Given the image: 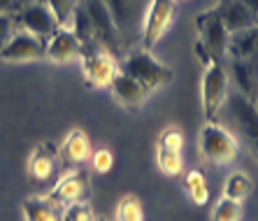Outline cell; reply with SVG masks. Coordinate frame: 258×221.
I'll use <instances>...</instances> for the list:
<instances>
[{
  "label": "cell",
  "instance_id": "1",
  "mask_svg": "<svg viewBox=\"0 0 258 221\" xmlns=\"http://www.w3.org/2000/svg\"><path fill=\"white\" fill-rule=\"evenodd\" d=\"M119 72H123V75L133 77L135 82H140L149 93H154L158 89H165L172 82V68L161 63L156 56L151 54V49L131 51L119 63Z\"/></svg>",
  "mask_w": 258,
  "mask_h": 221
},
{
  "label": "cell",
  "instance_id": "2",
  "mask_svg": "<svg viewBox=\"0 0 258 221\" xmlns=\"http://www.w3.org/2000/svg\"><path fill=\"white\" fill-rule=\"evenodd\" d=\"M198 149L203 161L212 163V165H228L237 158V140L228 128H223L214 121H207L200 128Z\"/></svg>",
  "mask_w": 258,
  "mask_h": 221
},
{
  "label": "cell",
  "instance_id": "3",
  "mask_svg": "<svg viewBox=\"0 0 258 221\" xmlns=\"http://www.w3.org/2000/svg\"><path fill=\"white\" fill-rule=\"evenodd\" d=\"M200 96H203V112L207 121H212L228 100V75L221 61H212L203 70V82H200Z\"/></svg>",
  "mask_w": 258,
  "mask_h": 221
},
{
  "label": "cell",
  "instance_id": "4",
  "mask_svg": "<svg viewBox=\"0 0 258 221\" xmlns=\"http://www.w3.org/2000/svg\"><path fill=\"white\" fill-rule=\"evenodd\" d=\"M84 10L89 12L91 24H93L96 44L100 49H105L107 54L116 56L121 51V44H123V42H121L119 30H116L112 17H109L105 0H86V3H84Z\"/></svg>",
  "mask_w": 258,
  "mask_h": 221
},
{
  "label": "cell",
  "instance_id": "5",
  "mask_svg": "<svg viewBox=\"0 0 258 221\" xmlns=\"http://www.w3.org/2000/svg\"><path fill=\"white\" fill-rule=\"evenodd\" d=\"M149 0H105L107 12L114 21L121 42L131 40L135 33H142V21Z\"/></svg>",
  "mask_w": 258,
  "mask_h": 221
},
{
  "label": "cell",
  "instance_id": "6",
  "mask_svg": "<svg viewBox=\"0 0 258 221\" xmlns=\"http://www.w3.org/2000/svg\"><path fill=\"white\" fill-rule=\"evenodd\" d=\"M174 3L177 0H149L147 3V12H144V21H142L144 49L156 47L161 37L168 33L174 19Z\"/></svg>",
  "mask_w": 258,
  "mask_h": 221
},
{
  "label": "cell",
  "instance_id": "7",
  "mask_svg": "<svg viewBox=\"0 0 258 221\" xmlns=\"http://www.w3.org/2000/svg\"><path fill=\"white\" fill-rule=\"evenodd\" d=\"M79 61H82V70H84L86 82L93 89H109L114 75L119 72L116 56L107 54L105 49H86V51H82Z\"/></svg>",
  "mask_w": 258,
  "mask_h": 221
},
{
  "label": "cell",
  "instance_id": "8",
  "mask_svg": "<svg viewBox=\"0 0 258 221\" xmlns=\"http://www.w3.org/2000/svg\"><path fill=\"white\" fill-rule=\"evenodd\" d=\"M196 28H198L200 42L210 49L214 59L221 61L226 56V49H228V30L223 26L221 12H219V5L207 10V12H200L196 17Z\"/></svg>",
  "mask_w": 258,
  "mask_h": 221
},
{
  "label": "cell",
  "instance_id": "9",
  "mask_svg": "<svg viewBox=\"0 0 258 221\" xmlns=\"http://www.w3.org/2000/svg\"><path fill=\"white\" fill-rule=\"evenodd\" d=\"M0 59L7 63H28V61L47 59V40L19 28L12 40L5 44V49L0 51Z\"/></svg>",
  "mask_w": 258,
  "mask_h": 221
},
{
  "label": "cell",
  "instance_id": "10",
  "mask_svg": "<svg viewBox=\"0 0 258 221\" xmlns=\"http://www.w3.org/2000/svg\"><path fill=\"white\" fill-rule=\"evenodd\" d=\"M17 21H19V28L28 30L33 35L42 37V40H49L60 28L56 17L51 14V10L44 3H33V5L24 7L21 14L17 17Z\"/></svg>",
  "mask_w": 258,
  "mask_h": 221
},
{
  "label": "cell",
  "instance_id": "11",
  "mask_svg": "<svg viewBox=\"0 0 258 221\" xmlns=\"http://www.w3.org/2000/svg\"><path fill=\"white\" fill-rule=\"evenodd\" d=\"M228 107H230V117H233L235 126L240 135L244 138L246 144H251L258 138V107L256 102L244 98L242 93H233L228 96Z\"/></svg>",
  "mask_w": 258,
  "mask_h": 221
},
{
  "label": "cell",
  "instance_id": "12",
  "mask_svg": "<svg viewBox=\"0 0 258 221\" xmlns=\"http://www.w3.org/2000/svg\"><path fill=\"white\" fill-rule=\"evenodd\" d=\"M109 91H112V96H114V100L119 102L121 107L131 109V112L140 109L144 102H147V98L151 96L142 84L135 82V79L128 77V75H123V72H116L114 75L112 84H109Z\"/></svg>",
  "mask_w": 258,
  "mask_h": 221
},
{
  "label": "cell",
  "instance_id": "13",
  "mask_svg": "<svg viewBox=\"0 0 258 221\" xmlns=\"http://www.w3.org/2000/svg\"><path fill=\"white\" fill-rule=\"evenodd\" d=\"M82 56V44L68 26H60L47 40V59L54 63H70Z\"/></svg>",
  "mask_w": 258,
  "mask_h": 221
},
{
  "label": "cell",
  "instance_id": "14",
  "mask_svg": "<svg viewBox=\"0 0 258 221\" xmlns=\"http://www.w3.org/2000/svg\"><path fill=\"white\" fill-rule=\"evenodd\" d=\"M219 12H221L223 26L228 30V35L256 26V14H253L242 0H221V3H219Z\"/></svg>",
  "mask_w": 258,
  "mask_h": 221
},
{
  "label": "cell",
  "instance_id": "15",
  "mask_svg": "<svg viewBox=\"0 0 258 221\" xmlns=\"http://www.w3.org/2000/svg\"><path fill=\"white\" fill-rule=\"evenodd\" d=\"M86 193V175L82 170H70L68 175H63L58 180V184L51 189L49 198L56 205H68L75 200H82V196Z\"/></svg>",
  "mask_w": 258,
  "mask_h": 221
},
{
  "label": "cell",
  "instance_id": "16",
  "mask_svg": "<svg viewBox=\"0 0 258 221\" xmlns=\"http://www.w3.org/2000/svg\"><path fill=\"white\" fill-rule=\"evenodd\" d=\"M58 149L54 144H37L28 158V175L33 182H47L56 170Z\"/></svg>",
  "mask_w": 258,
  "mask_h": 221
},
{
  "label": "cell",
  "instance_id": "17",
  "mask_svg": "<svg viewBox=\"0 0 258 221\" xmlns=\"http://www.w3.org/2000/svg\"><path fill=\"white\" fill-rule=\"evenodd\" d=\"M91 154H93V149H91L89 135L84 131H79V128L68 133V138L58 147V158H63L70 165H79V163L89 161Z\"/></svg>",
  "mask_w": 258,
  "mask_h": 221
},
{
  "label": "cell",
  "instance_id": "18",
  "mask_svg": "<svg viewBox=\"0 0 258 221\" xmlns=\"http://www.w3.org/2000/svg\"><path fill=\"white\" fill-rule=\"evenodd\" d=\"M226 54L237 61H249L258 54V26H251L240 33H230Z\"/></svg>",
  "mask_w": 258,
  "mask_h": 221
},
{
  "label": "cell",
  "instance_id": "19",
  "mask_svg": "<svg viewBox=\"0 0 258 221\" xmlns=\"http://www.w3.org/2000/svg\"><path fill=\"white\" fill-rule=\"evenodd\" d=\"M26 221H58V205L49 196H30L24 200Z\"/></svg>",
  "mask_w": 258,
  "mask_h": 221
},
{
  "label": "cell",
  "instance_id": "20",
  "mask_svg": "<svg viewBox=\"0 0 258 221\" xmlns=\"http://www.w3.org/2000/svg\"><path fill=\"white\" fill-rule=\"evenodd\" d=\"M233 75H235V82L240 86V93L249 100H256V93H258V75L253 70L251 61H237L233 59Z\"/></svg>",
  "mask_w": 258,
  "mask_h": 221
},
{
  "label": "cell",
  "instance_id": "21",
  "mask_svg": "<svg viewBox=\"0 0 258 221\" xmlns=\"http://www.w3.org/2000/svg\"><path fill=\"white\" fill-rule=\"evenodd\" d=\"M253 191V182L251 177L246 173H230L228 177H226V182H223V196L226 198H233V200H246V198L251 196Z\"/></svg>",
  "mask_w": 258,
  "mask_h": 221
},
{
  "label": "cell",
  "instance_id": "22",
  "mask_svg": "<svg viewBox=\"0 0 258 221\" xmlns=\"http://www.w3.org/2000/svg\"><path fill=\"white\" fill-rule=\"evenodd\" d=\"M184 186H186V193L193 200V205H207L210 189H207V180L200 170H188L186 177H184Z\"/></svg>",
  "mask_w": 258,
  "mask_h": 221
},
{
  "label": "cell",
  "instance_id": "23",
  "mask_svg": "<svg viewBox=\"0 0 258 221\" xmlns=\"http://www.w3.org/2000/svg\"><path fill=\"white\" fill-rule=\"evenodd\" d=\"M156 165L161 168L163 175L168 177H177L184 170V158H181V151H172L165 149V147H156Z\"/></svg>",
  "mask_w": 258,
  "mask_h": 221
},
{
  "label": "cell",
  "instance_id": "24",
  "mask_svg": "<svg viewBox=\"0 0 258 221\" xmlns=\"http://www.w3.org/2000/svg\"><path fill=\"white\" fill-rule=\"evenodd\" d=\"M242 219V203L233 200V198L221 196L219 203L214 205L212 212V221H240Z\"/></svg>",
  "mask_w": 258,
  "mask_h": 221
},
{
  "label": "cell",
  "instance_id": "25",
  "mask_svg": "<svg viewBox=\"0 0 258 221\" xmlns=\"http://www.w3.org/2000/svg\"><path fill=\"white\" fill-rule=\"evenodd\" d=\"M116 221H144V209L138 196H123L116 205Z\"/></svg>",
  "mask_w": 258,
  "mask_h": 221
},
{
  "label": "cell",
  "instance_id": "26",
  "mask_svg": "<svg viewBox=\"0 0 258 221\" xmlns=\"http://www.w3.org/2000/svg\"><path fill=\"white\" fill-rule=\"evenodd\" d=\"M42 3L51 10L58 26H70V19L79 5V0H42Z\"/></svg>",
  "mask_w": 258,
  "mask_h": 221
},
{
  "label": "cell",
  "instance_id": "27",
  "mask_svg": "<svg viewBox=\"0 0 258 221\" xmlns=\"http://www.w3.org/2000/svg\"><path fill=\"white\" fill-rule=\"evenodd\" d=\"M93 207L84 200H75V203L63 205V212H60V221H93Z\"/></svg>",
  "mask_w": 258,
  "mask_h": 221
},
{
  "label": "cell",
  "instance_id": "28",
  "mask_svg": "<svg viewBox=\"0 0 258 221\" xmlns=\"http://www.w3.org/2000/svg\"><path fill=\"white\" fill-rule=\"evenodd\" d=\"M158 147H165V149H172V151H181V147H184V133H181L179 126H168V128H163L161 138H158Z\"/></svg>",
  "mask_w": 258,
  "mask_h": 221
},
{
  "label": "cell",
  "instance_id": "29",
  "mask_svg": "<svg viewBox=\"0 0 258 221\" xmlns=\"http://www.w3.org/2000/svg\"><path fill=\"white\" fill-rule=\"evenodd\" d=\"M91 165H93V170L100 175L109 173L112 168H114V154L107 149V147H102V149H96L93 154H91Z\"/></svg>",
  "mask_w": 258,
  "mask_h": 221
},
{
  "label": "cell",
  "instance_id": "30",
  "mask_svg": "<svg viewBox=\"0 0 258 221\" xmlns=\"http://www.w3.org/2000/svg\"><path fill=\"white\" fill-rule=\"evenodd\" d=\"M17 30H19V21L14 14H0V51L5 49V44L12 40Z\"/></svg>",
  "mask_w": 258,
  "mask_h": 221
},
{
  "label": "cell",
  "instance_id": "31",
  "mask_svg": "<svg viewBox=\"0 0 258 221\" xmlns=\"http://www.w3.org/2000/svg\"><path fill=\"white\" fill-rule=\"evenodd\" d=\"M14 12V0H0V14H12Z\"/></svg>",
  "mask_w": 258,
  "mask_h": 221
},
{
  "label": "cell",
  "instance_id": "32",
  "mask_svg": "<svg viewBox=\"0 0 258 221\" xmlns=\"http://www.w3.org/2000/svg\"><path fill=\"white\" fill-rule=\"evenodd\" d=\"M242 3H244V5L249 7L253 14H258V0H242Z\"/></svg>",
  "mask_w": 258,
  "mask_h": 221
},
{
  "label": "cell",
  "instance_id": "33",
  "mask_svg": "<svg viewBox=\"0 0 258 221\" xmlns=\"http://www.w3.org/2000/svg\"><path fill=\"white\" fill-rule=\"evenodd\" d=\"M249 149H251V154H253V156H256V161H258V138H256V140H253V142H251V144H249Z\"/></svg>",
  "mask_w": 258,
  "mask_h": 221
},
{
  "label": "cell",
  "instance_id": "34",
  "mask_svg": "<svg viewBox=\"0 0 258 221\" xmlns=\"http://www.w3.org/2000/svg\"><path fill=\"white\" fill-rule=\"evenodd\" d=\"M93 221H105V219H102V216H96V219H93Z\"/></svg>",
  "mask_w": 258,
  "mask_h": 221
},
{
  "label": "cell",
  "instance_id": "35",
  "mask_svg": "<svg viewBox=\"0 0 258 221\" xmlns=\"http://www.w3.org/2000/svg\"><path fill=\"white\" fill-rule=\"evenodd\" d=\"M256 26H258V14H256Z\"/></svg>",
  "mask_w": 258,
  "mask_h": 221
}]
</instances>
